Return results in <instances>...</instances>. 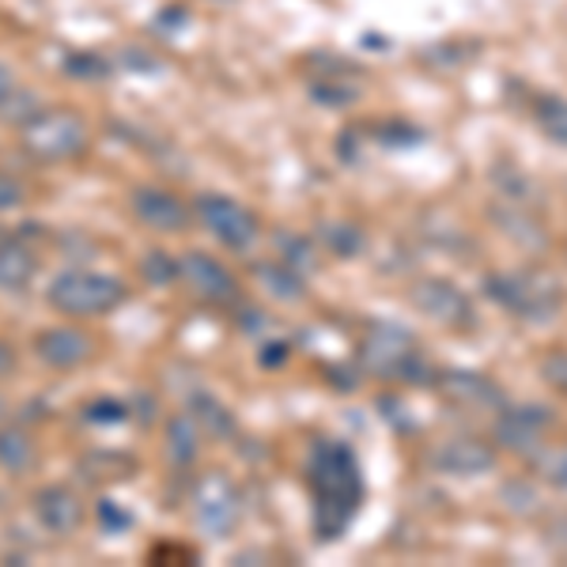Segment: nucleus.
I'll return each instance as SVG.
<instances>
[{
  "instance_id": "ddd939ff",
  "label": "nucleus",
  "mask_w": 567,
  "mask_h": 567,
  "mask_svg": "<svg viewBox=\"0 0 567 567\" xmlns=\"http://www.w3.org/2000/svg\"><path fill=\"white\" fill-rule=\"evenodd\" d=\"M167 451L175 465H189L197 458V427L186 416H175L167 427Z\"/></svg>"
},
{
  "instance_id": "9d476101",
  "label": "nucleus",
  "mask_w": 567,
  "mask_h": 567,
  "mask_svg": "<svg viewBox=\"0 0 567 567\" xmlns=\"http://www.w3.org/2000/svg\"><path fill=\"white\" fill-rule=\"evenodd\" d=\"M34 277V254L20 239L0 243V291H23Z\"/></svg>"
},
{
  "instance_id": "a211bd4d",
  "label": "nucleus",
  "mask_w": 567,
  "mask_h": 567,
  "mask_svg": "<svg viewBox=\"0 0 567 567\" xmlns=\"http://www.w3.org/2000/svg\"><path fill=\"white\" fill-rule=\"evenodd\" d=\"M20 91V80H16V72L8 65H0V110L12 103V95Z\"/></svg>"
},
{
  "instance_id": "0eeeda50",
  "label": "nucleus",
  "mask_w": 567,
  "mask_h": 567,
  "mask_svg": "<svg viewBox=\"0 0 567 567\" xmlns=\"http://www.w3.org/2000/svg\"><path fill=\"white\" fill-rule=\"evenodd\" d=\"M133 208H136V216L152 227V231H163V235H175L189 224L186 205H182L175 194H167V189H155V186L136 189Z\"/></svg>"
},
{
  "instance_id": "9b49d317",
  "label": "nucleus",
  "mask_w": 567,
  "mask_h": 567,
  "mask_svg": "<svg viewBox=\"0 0 567 567\" xmlns=\"http://www.w3.org/2000/svg\"><path fill=\"white\" fill-rule=\"evenodd\" d=\"M416 307L427 310L432 318L439 322H454V318H465L470 315V307H465V299L458 296V288H451V284H420L416 288Z\"/></svg>"
},
{
  "instance_id": "2eb2a0df",
  "label": "nucleus",
  "mask_w": 567,
  "mask_h": 567,
  "mask_svg": "<svg viewBox=\"0 0 567 567\" xmlns=\"http://www.w3.org/2000/svg\"><path fill=\"white\" fill-rule=\"evenodd\" d=\"M537 122H542V130L553 136V141L567 144V99H560V95L542 99V106H537Z\"/></svg>"
},
{
  "instance_id": "4468645a",
  "label": "nucleus",
  "mask_w": 567,
  "mask_h": 567,
  "mask_svg": "<svg viewBox=\"0 0 567 567\" xmlns=\"http://www.w3.org/2000/svg\"><path fill=\"white\" fill-rule=\"evenodd\" d=\"M443 465H451L454 473H481L492 465V451H484L477 443H451L443 454Z\"/></svg>"
},
{
  "instance_id": "423d86ee",
  "label": "nucleus",
  "mask_w": 567,
  "mask_h": 567,
  "mask_svg": "<svg viewBox=\"0 0 567 567\" xmlns=\"http://www.w3.org/2000/svg\"><path fill=\"white\" fill-rule=\"evenodd\" d=\"M178 277L189 284V291H197L200 299H213V303H231L235 299V277L208 254H186L178 261Z\"/></svg>"
},
{
  "instance_id": "aec40b11",
  "label": "nucleus",
  "mask_w": 567,
  "mask_h": 567,
  "mask_svg": "<svg viewBox=\"0 0 567 567\" xmlns=\"http://www.w3.org/2000/svg\"><path fill=\"white\" fill-rule=\"evenodd\" d=\"M0 416H4V401H0Z\"/></svg>"
},
{
  "instance_id": "f257e3e1",
  "label": "nucleus",
  "mask_w": 567,
  "mask_h": 567,
  "mask_svg": "<svg viewBox=\"0 0 567 567\" xmlns=\"http://www.w3.org/2000/svg\"><path fill=\"white\" fill-rule=\"evenodd\" d=\"M307 484L315 492V529L329 542L352 523L363 499L355 454L344 443H318L307 465Z\"/></svg>"
},
{
  "instance_id": "1a4fd4ad",
  "label": "nucleus",
  "mask_w": 567,
  "mask_h": 567,
  "mask_svg": "<svg viewBox=\"0 0 567 567\" xmlns=\"http://www.w3.org/2000/svg\"><path fill=\"white\" fill-rule=\"evenodd\" d=\"M34 515L42 518V526L50 529V534H72V529L80 526V518H84V507H80V499L72 496L69 488H42L39 499H34Z\"/></svg>"
},
{
  "instance_id": "6ab92c4d",
  "label": "nucleus",
  "mask_w": 567,
  "mask_h": 567,
  "mask_svg": "<svg viewBox=\"0 0 567 567\" xmlns=\"http://www.w3.org/2000/svg\"><path fill=\"white\" fill-rule=\"evenodd\" d=\"M556 542L567 548V518H564V523H556Z\"/></svg>"
},
{
  "instance_id": "6e6552de",
  "label": "nucleus",
  "mask_w": 567,
  "mask_h": 567,
  "mask_svg": "<svg viewBox=\"0 0 567 567\" xmlns=\"http://www.w3.org/2000/svg\"><path fill=\"white\" fill-rule=\"evenodd\" d=\"M34 349H39L42 363L69 371V368H80L91 355V341H87V333H80V329H72V326H53L39 337Z\"/></svg>"
},
{
  "instance_id": "f3484780",
  "label": "nucleus",
  "mask_w": 567,
  "mask_h": 567,
  "mask_svg": "<svg viewBox=\"0 0 567 567\" xmlns=\"http://www.w3.org/2000/svg\"><path fill=\"white\" fill-rule=\"evenodd\" d=\"M69 72H76L80 80H91V76H103L106 72V61L103 58H91V53H76V58L65 61Z\"/></svg>"
},
{
  "instance_id": "f03ea898",
  "label": "nucleus",
  "mask_w": 567,
  "mask_h": 567,
  "mask_svg": "<svg viewBox=\"0 0 567 567\" xmlns=\"http://www.w3.org/2000/svg\"><path fill=\"white\" fill-rule=\"evenodd\" d=\"M50 303L58 307L61 315H72V318L106 315V310H114L117 303H125V284L117 277H106V272L72 269V272H61V277L50 284Z\"/></svg>"
},
{
  "instance_id": "f8f14e48",
  "label": "nucleus",
  "mask_w": 567,
  "mask_h": 567,
  "mask_svg": "<svg viewBox=\"0 0 567 567\" xmlns=\"http://www.w3.org/2000/svg\"><path fill=\"white\" fill-rule=\"evenodd\" d=\"M34 462V439L23 427H4L0 432V465L8 473H23Z\"/></svg>"
},
{
  "instance_id": "7ed1b4c3",
  "label": "nucleus",
  "mask_w": 567,
  "mask_h": 567,
  "mask_svg": "<svg viewBox=\"0 0 567 567\" xmlns=\"http://www.w3.org/2000/svg\"><path fill=\"white\" fill-rule=\"evenodd\" d=\"M23 130V148L39 159H76L87 148V125L80 122L69 110H39L34 117H27L20 125Z\"/></svg>"
},
{
  "instance_id": "dca6fc26",
  "label": "nucleus",
  "mask_w": 567,
  "mask_h": 567,
  "mask_svg": "<svg viewBox=\"0 0 567 567\" xmlns=\"http://www.w3.org/2000/svg\"><path fill=\"white\" fill-rule=\"evenodd\" d=\"M23 197H27L23 182L12 178L8 171H0V213H8V208H20Z\"/></svg>"
},
{
  "instance_id": "20e7f679",
  "label": "nucleus",
  "mask_w": 567,
  "mask_h": 567,
  "mask_svg": "<svg viewBox=\"0 0 567 567\" xmlns=\"http://www.w3.org/2000/svg\"><path fill=\"white\" fill-rule=\"evenodd\" d=\"M239 492L224 473H208L194 488V518L205 537H227L239 526Z\"/></svg>"
},
{
  "instance_id": "39448f33",
  "label": "nucleus",
  "mask_w": 567,
  "mask_h": 567,
  "mask_svg": "<svg viewBox=\"0 0 567 567\" xmlns=\"http://www.w3.org/2000/svg\"><path fill=\"white\" fill-rule=\"evenodd\" d=\"M197 219L208 227V235L216 243L231 246V250H246V246L258 239V219H254L250 208H243L231 197H219V194L197 197Z\"/></svg>"
}]
</instances>
